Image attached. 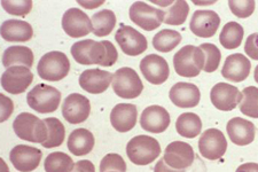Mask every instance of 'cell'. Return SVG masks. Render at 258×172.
I'll return each instance as SVG.
<instances>
[{
	"label": "cell",
	"instance_id": "obj_3",
	"mask_svg": "<svg viewBox=\"0 0 258 172\" xmlns=\"http://www.w3.org/2000/svg\"><path fill=\"white\" fill-rule=\"evenodd\" d=\"M126 154L136 165H148L161 155L159 141L148 136H137L127 142Z\"/></svg>",
	"mask_w": 258,
	"mask_h": 172
},
{
	"label": "cell",
	"instance_id": "obj_36",
	"mask_svg": "<svg viewBox=\"0 0 258 172\" xmlns=\"http://www.w3.org/2000/svg\"><path fill=\"white\" fill-rule=\"evenodd\" d=\"M200 48L202 49L206 55V65L203 70L206 73H214V71L218 69L220 61H222V53H220L219 48L216 45L210 43L201 44Z\"/></svg>",
	"mask_w": 258,
	"mask_h": 172
},
{
	"label": "cell",
	"instance_id": "obj_8",
	"mask_svg": "<svg viewBox=\"0 0 258 172\" xmlns=\"http://www.w3.org/2000/svg\"><path fill=\"white\" fill-rule=\"evenodd\" d=\"M128 16L132 22L141 29L146 31H153L164 22L165 12L144 2H136L130 7Z\"/></svg>",
	"mask_w": 258,
	"mask_h": 172
},
{
	"label": "cell",
	"instance_id": "obj_37",
	"mask_svg": "<svg viewBox=\"0 0 258 172\" xmlns=\"http://www.w3.org/2000/svg\"><path fill=\"white\" fill-rule=\"evenodd\" d=\"M2 6L4 7L8 14L15 16H26L31 12L32 2L31 0H4L2 2Z\"/></svg>",
	"mask_w": 258,
	"mask_h": 172
},
{
	"label": "cell",
	"instance_id": "obj_4",
	"mask_svg": "<svg viewBox=\"0 0 258 172\" xmlns=\"http://www.w3.org/2000/svg\"><path fill=\"white\" fill-rule=\"evenodd\" d=\"M13 129L16 136L22 140L40 144L47 140L48 130L45 122L29 112H21L16 116Z\"/></svg>",
	"mask_w": 258,
	"mask_h": 172
},
{
	"label": "cell",
	"instance_id": "obj_30",
	"mask_svg": "<svg viewBox=\"0 0 258 172\" xmlns=\"http://www.w3.org/2000/svg\"><path fill=\"white\" fill-rule=\"evenodd\" d=\"M93 33L97 37L110 35L116 26V15L113 11L102 10L92 16Z\"/></svg>",
	"mask_w": 258,
	"mask_h": 172
},
{
	"label": "cell",
	"instance_id": "obj_46",
	"mask_svg": "<svg viewBox=\"0 0 258 172\" xmlns=\"http://www.w3.org/2000/svg\"><path fill=\"white\" fill-rule=\"evenodd\" d=\"M253 77H255V81L256 83H258V65L255 68V73H253Z\"/></svg>",
	"mask_w": 258,
	"mask_h": 172
},
{
	"label": "cell",
	"instance_id": "obj_5",
	"mask_svg": "<svg viewBox=\"0 0 258 172\" xmlns=\"http://www.w3.org/2000/svg\"><path fill=\"white\" fill-rule=\"evenodd\" d=\"M70 70V62L64 53L48 52L43 55L37 66L38 76L47 82H59L67 77Z\"/></svg>",
	"mask_w": 258,
	"mask_h": 172
},
{
	"label": "cell",
	"instance_id": "obj_12",
	"mask_svg": "<svg viewBox=\"0 0 258 172\" xmlns=\"http://www.w3.org/2000/svg\"><path fill=\"white\" fill-rule=\"evenodd\" d=\"M62 28L72 38H81L93 31L92 20L80 8H70L62 18Z\"/></svg>",
	"mask_w": 258,
	"mask_h": 172
},
{
	"label": "cell",
	"instance_id": "obj_33",
	"mask_svg": "<svg viewBox=\"0 0 258 172\" xmlns=\"http://www.w3.org/2000/svg\"><path fill=\"white\" fill-rule=\"evenodd\" d=\"M75 167L73 158L62 152H54L47 155L44 163L46 172H72Z\"/></svg>",
	"mask_w": 258,
	"mask_h": 172
},
{
	"label": "cell",
	"instance_id": "obj_42",
	"mask_svg": "<svg viewBox=\"0 0 258 172\" xmlns=\"http://www.w3.org/2000/svg\"><path fill=\"white\" fill-rule=\"evenodd\" d=\"M72 172H95V167L89 159H83L75 163V167Z\"/></svg>",
	"mask_w": 258,
	"mask_h": 172
},
{
	"label": "cell",
	"instance_id": "obj_38",
	"mask_svg": "<svg viewBox=\"0 0 258 172\" xmlns=\"http://www.w3.org/2000/svg\"><path fill=\"white\" fill-rule=\"evenodd\" d=\"M126 172V163L118 154H107L100 162V172Z\"/></svg>",
	"mask_w": 258,
	"mask_h": 172
},
{
	"label": "cell",
	"instance_id": "obj_15",
	"mask_svg": "<svg viewBox=\"0 0 258 172\" xmlns=\"http://www.w3.org/2000/svg\"><path fill=\"white\" fill-rule=\"evenodd\" d=\"M210 100L218 110L232 111L242 100V93L231 84L218 83L212 87Z\"/></svg>",
	"mask_w": 258,
	"mask_h": 172
},
{
	"label": "cell",
	"instance_id": "obj_28",
	"mask_svg": "<svg viewBox=\"0 0 258 172\" xmlns=\"http://www.w3.org/2000/svg\"><path fill=\"white\" fill-rule=\"evenodd\" d=\"M176 130L179 136L193 139L202 131V121L194 112H185L177 119Z\"/></svg>",
	"mask_w": 258,
	"mask_h": 172
},
{
	"label": "cell",
	"instance_id": "obj_40",
	"mask_svg": "<svg viewBox=\"0 0 258 172\" xmlns=\"http://www.w3.org/2000/svg\"><path fill=\"white\" fill-rule=\"evenodd\" d=\"M244 52L252 60L258 61V32L252 33L245 40Z\"/></svg>",
	"mask_w": 258,
	"mask_h": 172
},
{
	"label": "cell",
	"instance_id": "obj_41",
	"mask_svg": "<svg viewBox=\"0 0 258 172\" xmlns=\"http://www.w3.org/2000/svg\"><path fill=\"white\" fill-rule=\"evenodd\" d=\"M0 100H2V119H0V121L5 122L8 120V117L13 114L14 103L11 99H8L4 94L0 95Z\"/></svg>",
	"mask_w": 258,
	"mask_h": 172
},
{
	"label": "cell",
	"instance_id": "obj_9",
	"mask_svg": "<svg viewBox=\"0 0 258 172\" xmlns=\"http://www.w3.org/2000/svg\"><path fill=\"white\" fill-rule=\"evenodd\" d=\"M115 39L123 53L128 56H138L148 47V41L143 33L125 24H122L116 31Z\"/></svg>",
	"mask_w": 258,
	"mask_h": 172
},
{
	"label": "cell",
	"instance_id": "obj_24",
	"mask_svg": "<svg viewBox=\"0 0 258 172\" xmlns=\"http://www.w3.org/2000/svg\"><path fill=\"white\" fill-rule=\"evenodd\" d=\"M226 131L231 141L236 146H247L255 140V125L240 117H234L228 121Z\"/></svg>",
	"mask_w": 258,
	"mask_h": 172
},
{
	"label": "cell",
	"instance_id": "obj_26",
	"mask_svg": "<svg viewBox=\"0 0 258 172\" xmlns=\"http://www.w3.org/2000/svg\"><path fill=\"white\" fill-rule=\"evenodd\" d=\"M95 144L93 133L86 129H76L68 138V149L75 156H84L93 150Z\"/></svg>",
	"mask_w": 258,
	"mask_h": 172
},
{
	"label": "cell",
	"instance_id": "obj_7",
	"mask_svg": "<svg viewBox=\"0 0 258 172\" xmlns=\"http://www.w3.org/2000/svg\"><path fill=\"white\" fill-rule=\"evenodd\" d=\"M113 89L122 99H136L144 90V84L136 70L128 67L119 68L114 74Z\"/></svg>",
	"mask_w": 258,
	"mask_h": 172
},
{
	"label": "cell",
	"instance_id": "obj_31",
	"mask_svg": "<svg viewBox=\"0 0 258 172\" xmlns=\"http://www.w3.org/2000/svg\"><path fill=\"white\" fill-rule=\"evenodd\" d=\"M181 35L176 30L164 29L157 32L153 38V46L156 51L161 53H169L173 51L180 44Z\"/></svg>",
	"mask_w": 258,
	"mask_h": 172
},
{
	"label": "cell",
	"instance_id": "obj_11",
	"mask_svg": "<svg viewBox=\"0 0 258 172\" xmlns=\"http://www.w3.org/2000/svg\"><path fill=\"white\" fill-rule=\"evenodd\" d=\"M33 81L30 68L22 66L11 67L2 76L3 89L11 94H21L28 90Z\"/></svg>",
	"mask_w": 258,
	"mask_h": 172
},
{
	"label": "cell",
	"instance_id": "obj_22",
	"mask_svg": "<svg viewBox=\"0 0 258 172\" xmlns=\"http://www.w3.org/2000/svg\"><path fill=\"white\" fill-rule=\"evenodd\" d=\"M114 75L101 69H87L80 76V85L91 94H100L108 90Z\"/></svg>",
	"mask_w": 258,
	"mask_h": 172
},
{
	"label": "cell",
	"instance_id": "obj_17",
	"mask_svg": "<svg viewBox=\"0 0 258 172\" xmlns=\"http://www.w3.org/2000/svg\"><path fill=\"white\" fill-rule=\"evenodd\" d=\"M43 153L38 148L27 145H18L11 150L10 159L16 170L31 172L39 166Z\"/></svg>",
	"mask_w": 258,
	"mask_h": 172
},
{
	"label": "cell",
	"instance_id": "obj_43",
	"mask_svg": "<svg viewBox=\"0 0 258 172\" xmlns=\"http://www.w3.org/2000/svg\"><path fill=\"white\" fill-rule=\"evenodd\" d=\"M154 172H185V170L173 169V167L169 166L168 164H166V163L164 162V159L162 158L156 163L155 167H154Z\"/></svg>",
	"mask_w": 258,
	"mask_h": 172
},
{
	"label": "cell",
	"instance_id": "obj_2",
	"mask_svg": "<svg viewBox=\"0 0 258 172\" xmlns=\"http://www.w3.org/2000/svg\"><path fill=\"white\" fill-rule=\"evenodd\" d=\"M206 55L200 47L186 45L179 49L173 56V67L181 77L193 78L199 76L205 69Z\"/></svg>",
	"mask_w": 258,
	"mask_h": 172
},
{
	"label": "cell",
	"instance_id": "obj_32",
	"mask_svg": "<svg viewBox=\"0 0 258 172\" xmlns=\"http://www.w3.org/2000/svg\"><path fill=\"white\" fill-rule=\"evenodd\" d=\"M44 122L48 130V136L47 140L41 145L45 148H54V147L61 146L63 144L66 137L64 125L56 117H48V119H45Z\"/></svg>",
	"mask_w": 258,
	"mask_h": 172
},
{
	"label": "cell",
	"instance_id": "obj_13",
	"mask_svg": "<svg viewBox=\"0 0 258 172\" xmlns=\"http://www.w3.org/2000/svg\"><path fill=\"white\" fill-rule=\"evenodd\" d=\"M91 103L86 96L80 93L68 95L62 103V115L70 124H81L89 119Z\"/></svg>",
	"mask_w": 258,
	"mask_h": 172
},
{
	"label": "cell",
	"instance_id": "obj_47",
	"mask_svg": "<svg viewBox=\"0 0 258 172\" xmlns=\"http://www.w3.org/2000/svg\"><path fill=\"white\" fill-rule=\"evenodd\" d=\"M108 172H117V171H108Z\"/></svg>",
	"mask_w": 258,
	"mask_h": 172
},
{
	"label": "cell",
	"instance_id": "obj_23",
	"mask_svg": "<svg viewBox=\"0 0 258 172\" xmlns=\"http://www.w3.org/2000/svg\"><path fill=\"white\" fill-rule=\"evenodd\" d=\"M138 119V110L135 104L118 103L111 109L110 123L113 128L120 133L131 131L136 127Z\"/></svg>",
	"mask_w": 258,
	"mask_h": 172
},
{
	"label": "cell",
	"instance_id": "obj_27",
	"mask_svg": "<svg viewBox=\"0 0 258 172\" xmlns=\"http://www.w3.org/2000/svg\"><path fill=\"white\" fill-rule=\"evenodd\" d=\"M33 53L27 46H11L3 54V66L11 68L15 66H22L31 68L33 65Z\"/></svg>",
	"mask_w": 258,
	"mask_h": 172
},
{
	"label": "cell",
	"instance_id": "obj_19",
	"mask_svg": "<svg viewBox=\"0 0 258 172\" xmlns=\"http://www.w3.org/2000/svg\"><path fill=\"white\" fill-rule=\"evenodd\" d=\"M170 114L165 108L161 106H149L144 109L140 117V125L145 131L151 133H162L169 128Z\"/></svg>",
	"mask_w": 258,
	"mask_h": 172
},
{
	"label": "cell",
	"instance_id": "obj_18",
	"mask_svg": "<svg viewBox=\"0 0 258 172\" xmlns=\"http://www.w3.org/2000/svg\"><path fill=\"white\" fill-rule=\"evenodd\" d=\"M220 26L219 15L214 11H197L190 19L189 29L195 36L210 38L217 32Z\"/></svg>",
	"mask_w": 258,
	"mask_h": 172
},
{
	"label": "cell",
	"instance_id": "obj_6",
	"mask_svg": "<svg viewBox=\"0 0 258 172\" xmlns=\"http://www.w3.org/2000/svg\"><path fill=\"white\" fill-rule=\"evenodd\" d=\"M61 101V92L55 87L38 84L27 95L29 107L40 114H48L59 108Z\"/></svg>",
	"mask_w": 258,
	"mask_h": 172
},
{
	"label": "cell",
	"instance_id": "obj_39",
	"mask_svg": "<svg viewBox=\"0 0 258 172\" xmlns=\"http://www.w3.org/2000/svg\"><path fill=\"white\" fill-rule=\"evenodd\" d=\"M228 6L233 14L239 19H247L255 11L256 3L253 0H241V2H228Z\"/></svg>",
	"mask_w": 258,
	"mask_h": 172
},
{
	"label": "cell",
	"instance_id": "obj_21",
	"mask_svg": "<svg viewBox=\"0 0 258 172\" xmlns=\"http://www.w3.org/2000/svg\"><path fill=\"white\" fill-rule=\"evenodd\" d=\"M169 98L174 106L179 108H194L201 100V93L194 84L179 82L171 87Z\"/></svg>",
	"mask_w": 258,
	"mask_h": 172
},
{
	"label": "cell",
	"instance_id": "obj_29",
	"mask_svg": "<svg viewBox=\"0 0 258 172\" xmlns=\"http://www.w3.org/2000/svg\"><path fill=\"white\" fill-rule=\"evenodd\" d=\"M244 30L238 22H228L223 27L219 41L224 48L235 49L242 43Z\"/></svg>",
	"mask_w": 258,
	"mask_h": 172
},
{
	"label": "cell",
	"instance_id": "obj_1",
	"mask_svg": "<svg viewBox=\"0 0 258 172\" xmlns=\"http://www.w3.org/2000/svg\"><path fill=\"white\" fill-rule=\"evenodd\" d=\"M72 55L77 64L83 66L99 65L111 67L116 64L118 53L113 43L109 40L95 41L85 39L75 43L72 46Z\"/></svg>",
	"mask_w": 258,
	"mask_h": 172
},
{
	"label": "cell",
	"instance_id": "obj_20",
	"mask_svg": "<svg viewBox=\"0 0 258 172\" xmlns=\"http://www.w3.org/2000/svg\"><path fill=\"white\" fill-rule=\"evenodd\" d=\"M251 70V64L247 56L241 53L231 54L226 58L223 66V77L230 82L241 83L249 77Z\"/></svg>",
	"mask_w": 258,
	"mask_h": 172
},
{
	"label": "cell",
	"instance_id": "obj_44",
	"mask_svg": "<svg viewBox=\"0 0 258 172\" xmlns=\"http://www.w3.org/2000/svg\"><path fill=\"white\" fill-rule=\"evenodd\" d=\"M235 172H258L257 163H244L241 164Z\"/></svg>",
	"mask_w": 258,
	"mask_h": 172
},
{
	"label": "cell",
	"instance_id": "obj_35",
	"mask_svg": "<svg viewBox=\"0 0 258 172\" xmlns=\"http://www.w3.org/2000/svg\"><path fill=\"white\" fill-rule=\"evenodd\" d=\"M189 13L188 3L184 0L173 2L171 7L168 8L165 12L164 22L169 26H181L186 22L187 16Z\"/></svg>",
	"mask_w": 258,
	"mask_h": 172
},
{
	"label": "cell",
	"instance_id": "obj_10",
	"mask_svg": "<svg viewBox=\"0 0 258 172\" xmlns=\"http://www.w3.org/2000/svg\"><path fill=\"white\" fill-rule=\"evenodd\" d=\"M227 141L218 129H208L199 140V150L201 155L210 161L222 158L226 153Z\"/></svg>",
	"mask_w": 258,
	"mask_h": 172
},
{
	"label": "cell",
	"instance_id": "obj_25",
	"mask_svg": "<svg viewBox=\"0 0 258 172\" xmlns=\"http://www.w3.org/2000/svg\"><path fill=\"white\" fill-rule=\"evenodd\" d=\"M33 36L32 27L26 21L7 20L2 24V37L11 43H26Z\"/></svg>",
	"mask_w": 258,
	"mask_h": 172
},
{
	"label": "cell",
	"instance_id": "obj_16",
	"mask_svg": "<svg viewBox=\"0 0 258 172\" xmlns=\"http://www.w3.org/2000/svg\"><path fill=\"white\" fill-rule=\"evenodd\" d=\"M140 70L146 81L154 85H161L170 76V68L164 58L157 54H148L140 62Z\"/></svg>",
	"mask_w": 258,
	"mask_h": 172
},
{
	"label": "cell",
	"instance_id": "obj_14",
	"mask_svg": "<svg viewBox=\"0 0 258 172\" xmlns=\"http://www.w3.org/2000/svg\"><path fill=\"white\" fill-rule=\"evenodd\" d=\"M195 153L193 147L184 141H173L166 146L163 159L169 166L185 170L193 164Z\"/></svg>",
	"mask_w": 258,
	"mask_h": 172
},
{
	"label": "cell",
	"instance_id": "obj_45",
	"mask_svg": "<svg viewBox=\"0 0 258 172\" xmlns=\"http://www.w3.org/2000/svg\"><path fill=\"white\" fill-rule=\"evenodd\" d=\"M105 3V2H99V3H83V2H78V4H80V5H82V6H85V7H87V10H92V8H94V7H98V6H100V5H102V4Z\"/></svg>",
	"mask_w": 258,
	"mask_h": 172
},
{
	"label": "cell",
	"instance_id": "obj_34",
	"mask_svg": "<svg viewBox=\"0 0 258 172\" xmlns=\"http://www.w3.org/2000/svg\"><path fill=\"white\" fill-rule=\"evenodd\" d=\"M240 111L243 115L258 119V89L255 86L244 87L242 100L240 102Z\"/></svg>",
	"mask_w": 258,
	"mask_h": 172
}]
</instances>
